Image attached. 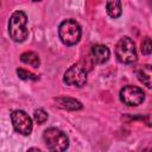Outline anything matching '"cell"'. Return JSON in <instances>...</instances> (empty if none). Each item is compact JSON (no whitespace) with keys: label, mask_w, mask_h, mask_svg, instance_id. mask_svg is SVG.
Segmentation results:
<instances>
[{"label":"cell","mask_w":152,"mask_h":152,"mask_svg":"<svg viewBox=\"0 0 152 152\" xmlns=\"http://www.w3.org/2000/svg\"><path fill=\"white\" fill-rule=\"evenodd\" d=\"M20 61L25 64H28L33 68H39L40 65V59H39V56L33 52V51H25L20 55Z\"/></svg>","instance_id":"obj_12"},{"label":"cell","mask_w":152,"mask_h":152,"mask_svg":"<svg viewBox=\"0 0 152 152\" xmlns=\"http://www.w3.org/2000/svg\"><path fill=\"white\" fill-rule=\"evenodd\" d=\"M106 11L110 18H119L122 13L121 0H106Z\"/></svg>","instance_id":"obj_10"},{"label":"cell","mask_w":152,"mask_h":152,"mask_svg":"<svg viewBox=\"0 0 152 152\" xmlns=\"http://www.w3.org/2000/svg\"><path fill=\"white\" fill-rule=\"evenodd\" d=\"M26 24H27V17L23 11H15L11 15L8 21V33L14 42L21 43L27 38L28 31Z\"/></svg>","instance_id":"obj_1"},{"label":"cell","mask_w":152,"mask_h":152,"mask_svg":"<svg viewBox=\"0 0 152 152\" xmlns=\"http://www.w3.org/2000/svg\"><path fill=\"white\" fill-rule=\"evenodd\" d=\"M32 1H34V2H38V1H42V0H32Z\"/></svg>","instance_id":"obj_16"},{"label":"cell","mask_w":152,"mask_h":152,"mask_svg":"<svg viewBox=\"0 0 152 152\" xmlns=\"http://www.w3.org/2000/svg\"><path fill=\"white\" fill-rule=\"evenodd\" d=\"M140 50H141L142 55L148 56V55L151 53V51H152V43H151V38H150V37H145V38L141 40Z\"/></svg>","instance_id":"obj_15"},{"label":"cell","mask_w":152,"mask_h":152,"mask_svg":"<svg viewBox=\"0 0 152 152\" xmlns=\"http://www.w3.org/2000/svg\"><path fill=\"white\" fill-rule=\"evenodd\" d=\"M57 106L59 108L66 109V110H80L82 109V103L72 97H68V96H61V97H56L55 99Z\"/></svg>","instance_id":"obj_9"},{"label":"cell","mask_w":152,"mask_h":152,"mask_svg":"<svg viewBox=\"0 0 152 152\" xmlns=\"http://www.w3.org/2000/svg\"><path fill=\"white\" fill-rule=\"evenodd\" d=\"M137 76H138V80L142 84H145L147 88H151V76H152L151 65H148V64L142 65L140 69H138Z\"/></svg>","instance_id":"obj_11"},{"label":"cell","mask_w":152,"mask_h":152,"mask_svg":"<svg viewBox=\"0 0 152 152\" xmlns=\"http://www.w3.org/2000/svg\"><path fill=\"white\" fill-rule=\"evenodd\" d=\"M58 36L64 45L71 46L80 42L82 36V30L80 24L74 19H66L59 24Z\"/></svg>","instance_id":"obj_2"},{"label":"cell","mask_w":152,"mask_h":152,"mask_svg":"<svg viewBox=\"0 0 152 152\" xmlns=\"http://www.w3.org/2000/svg\"><path fill=\"white\" fill-rule=\"evenodd\" d=\"M33 119H34V121H36L38 125H43V124L48 120V113H46L44 109L38 108V109H36L34 113H33Z\"/></svg>","instance_id":"obj_14"},{"label":"cell","mask_w":152,"mask_h":152,"mask_svg":"<svg viewBox=\"0 0 152 152\" xmlns=\"http://www.w3.org/2000/svg\"><path fill=\"white\" fill-rule=\"evenodd\" d=\"M120 100L124 104L133 107L138 106L144 102L145 100V93L142 89L135 86H125L120 90Z\"/></svg>","instance_id":"obj_6"},{"label":"cell","mask_w":152,"mask_h":152,"mask_svg":"<svg viewBox=\"0 0 152 152\" xmlns=\"http://www.w3.org/2000/svg\"><path fill=\"white\" fill-rule=\"evenodd\" d=\"M90 55H91V59L94 61V63L103 64L109 59L110 51L106 45L95 44V45H93V48L90 50Z\"/></svg>","instance_id":"obj_8"},{"label":"cell","mask_w":152,"mask_h":152,"mask_svg":"<svg viewBox=\"0 0 152 152\" xmlns=\"http://www.w3.org/2000/svg\"><path fill=\"white\" fill-rule=\"evenodd\" d=\"M115 55L120 63L133 64L137 61V49L134 42L126 36L120 38L115 46Z\"/></svg>","instance_id":"obj_4"},{"label":"cell","mask_w":152,"mask_h":152,"mask_svg":"<svg viewBox=\"0 0 152 152\" xmlns=\"http://www.w3.org/2000/svg\"><path fill=\"white\" fill-rule=\"evenodd\" d=\"M17 75L19 78L21 80H25V81H37L38 80V76H36L34 74L23 69V68H18L17 69Z\"/></svg>","instance_id":"obj_13"},{"label":"cell","mask_w":152,"mask_h":152,"mask_svg":"<svg viewBox=\"0 0 152 152\" xmlns=\"http://www.w3.org/2000/svg\"><path fill=\"white\" fill-rule=\"evenodd\" d=\"M11 120H12V125L13 128L15 129V132L23 134V135H28L32 132L33 125H32V120L28 116V114L24 110L17 109L13 110L11 113Z\"/></svg>","instance_id":"obj_5"},{"label":"cell","mask_w":152,"mask_h":152,"mask_svg":"<svg viewBox=\"0 0 152 152\" xmlns=\"http://www.w3.org/2000/svg\"><path fill=\"white\" fill-rule=\"evenodd\" d=\"M64 83L74 87H82L87 82V71L80 64H72L66 69L63 77Z\"/></svg>","instance_id":"obj_7"},{"label":"cell","mask_w":152,"mask_h":152,"mask_svg":"<svg viewBox=\"0 0 152 152\" xmlns=\"http://www.w3.org/2000/svg\"><path fill=\"white\" fill-rule=\"evenodd\" d=\"M43 139L46 147L53 152H62L69 147V139L66 134L56 127L45 129L43 133Z\"/></svg>","instance_id":"obj_3"}]
</instances>
